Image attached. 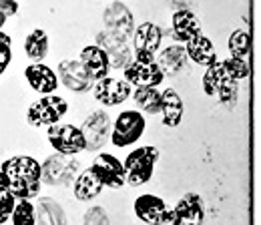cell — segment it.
<instances>
[{
  "label": "cell",
  "mask_w": 261,
  "mask_h": 225,
  "mask_svg": "<svg viewBox=\"0 0 261 225\" xmlns=\"http://www.w3.org/2000/svg\"><path fill=\"white\" fill-rule=\"evenodd\" d=\"M133 101L137 103V107L143 113H159L161 109V93L153 87H143V89H135L133 91Z\"/></svg>",
  "instance_id": "obj_27"
},
{
  "label": "cell",
  "mask_w": 261,
  "mask_h": 225,
  "mask_svg": "<svg viewBox=\"0 0 261 225\" xmlns=\"http://www.w3.org/2000/svg\"><path fill=\"white\" fill-rule=\"evenodd\" d=\"M185 44H187V46H185L187 59H191L193 63L201 64V66H209V64H213L217 61L213 42H211L207 36L199 34V36H195L193 40H189V42H185Z\"/></svg>",
  "instance_id": "obj_24"
},
{
  "label": "cell",
  "mask_w": 261,
  "mask_h": 225,
  "mask_svg": "<svg viewBox=\"0 0 261 225\" xmlns=\"http://www.w3.org/2000/svg\"><path fill=\"white\" fill-rule=\"evenodd\" d=\"M10 219H12V225H36L34 205L27 199H18L12 209Z\"/></svg>",
  "instance_id": "obj_29"
},
{
  "label": "cell",
  "mask_w": 261,
  "mask_h": 225,
  "mask_svg": "<svg viewBox=\"0 0 261 225\" xmlns=\"http://www.w3.org/2000/svg\"><path fill=\"white\" fill-rule=\"evenodd\" d=\"M46 137H48V143L53 145V149L59 155L74 157L81 151H85L83 133L74 125H53V127H48Z\"/></svg>",
  "instance_id": "obj_7"
},
{
  "label": "cell",
  "mask_w": 261,
  "mask_h": 225,
  "mask_svg": "<svg viewBox=\"0 0 261 225\" xmlns=\"http://www.w3.org/2000/svg\"><path fill=\"white\" fill-rule=\"evenodd\" d=\"M4 22H6V16H4V14H0V29L4 27Z\"/></svg>",
  "instance_id": "obj_37"
},
{
  "label": "cell",
  "mask_w": 261,
  "mask_h": 225,
  "mask_svg": "<svg viewBox=\"0 0 261 225\" xmlns=\"http://www.w3.org/2000/svg\"><path fill=\"white\" fill-rule=\"evenodd\" d=\"M171 24H173V34H175V38L181 40V42H189V40H193L195 36L201 34V27H199V22H197L195 14L189 12V10H179V12H175L173 18H171Z\"/></svg>",
  "instance_id": "obj_23"
},
{
  "label": "cell",
  "mask_w": 261,
  "mask_h": 225,
  "mask_svg": "<svg viewBox=\"0 0 261 225\" xmlns=\"http://www.w3.org/2000/svg\"><path fill=\"white\" fill-rule=\"evenodd\" d=\"M81 169V163L66 155H50L48 159L40 165V183H46L50 187L68 185Z\"/></svg>",
  "instance_id": "obj_5"
},
{
  "label": "cell",
  "mask_w": 261,
  "mask_h": 225,
  "mask_svg": "<svg viewBox=\"0 0 261 225\" xmlns=\"http://www.w3.org/2000/svg\"><path fill=\"white\" fill-rule=\"evenodd\" d=\"M8 179V191L18 201H31L40 193V163L27 155H16L2 163L0 169Z\"/></svg>",
  "instance_id": "obj_1"
},
{
  "label": "cell",
  "mask_w": 261,
  "mask_h": 225,
  "mask_svg": "<svg viewBox=\"0 0 261 225\" xmlns=\"http://www.w3.org/2000/svg\"><path fill=\"white\" fill-rule=\"evenodd\" d=\"M145 133V117L137 111H125L117 117L115 125L111 129V143L115 147H127L141 139Z\"/></svg>",
  "instance_id": "obj_6"
},
{
  "label": "cell",
  "mask_w": 261,
  "mask_h": 225,
  "mask_svg": "<svg viewBox=\"0 0 261 225\" xmlns=\"http://www.w3.org/2000/svg\"><path fill=\"white\" fill-rule=\"evenodd\" d=\"M24 77H27V83L40 95H53L57 91V87H59V77L46 64H29L24 68Z\"/></svg>",
  "instance_id": "obj_18"
},
{
  "label": "cell",
  "mask_w": 261,
  "mask_h": 225,
  "mask_svg": "<svg viewBox=\"0 0 261 225\" xmlns=\"http://www.w3.org/2000/svg\"><path fill=\"white\" fill-rule=\"evenodd\" d=\"M59 79L72 93H89L93 87V79L87 74L81 61L74 59H68L59 64Z\"/></svg>",
  "instance_id": "obj_15"
},
{
  "label": "cell",
  "mask_w": 261,
  "mask_h": 225,
  "mask_svg": "<svg viewBox=\"0 0 261 225\" xmlns=\"http://www.w3.org/2000/svg\"><path fill=\"white\" fill-rule=\"evenodd\" d=\"M91 171L98 177V181L107 187H113V189H119L123 187L127 181H125V167L123 163L117 159L115 155L111 153H100L97 159L93 161L91 165Z\"/></svg>",
  "instance_id": "obj_14"
},
{
  "label": "cell",
  "mask_w": 261,
  "mask_h": 225,
  "mask_svg": "<svg viewBox=\"0 0 261 225\" xmlns=\"http://www.w3.org/2000/svg\"><path fill=\"white\" fill-rule=\"evenodd\" d=\"M18 12V2L16 0H0V14L12 16Z\"/></svg>",
  "instance_id": "obj_33"
},
{
  "label": "cell",
  "mask_w": 261,
  "mask_h": 225,
  "mask_svg": "<svg viewBox=\"0 0 261 225\" xmlns=\"http://www.w3.org/2000/svg\"><path fill=\"white\" fill-rule=\"evenodd\" d=\"M227 46H229L231 57L247 61V57H249V46H251V38H249V34L245 31H235V32H231V36H229Z\"/></svg>",
  "instance_id": "obj_28"
},
{
  "label": "cell",
  "mask_w": 261,
  "mask_h": 225,
  "mask_svg": "<svg viewBox=\"0 0 261 225\" xmlns=\"http://www.w3.org/2000/svg\"><path fill=\"white\" fill-rule=\"evenodd\" d=\"M135 215L147 225H165L169 223L171 209L161 197L145 193L135 199Z\"/></svg>",
  "instance_id": "obj_13"
},
{
  "label": "cell",
  "mask_w": 261,
  "mask_h": 225,
  "mask_svg": "<svg viewBox=\"0 0 261 225\" xmlns=\"http://www.w3.org/2000/svg\"><path fill=\"white\" fill-rule=\"evenodd\" d=\"M223 68H225V72H227L229 79H233V81H241V79H247L249 77V72H251V68H249V63L247 61H243V59H235V57H229L227 61H223Z\"/></svg>",
  "instance_id": "obj_30"
},
{
  "label": "cell",
  "mask_w": 261,
  "mask_h": 225,
  "mask_svg": "<svg viewBox=\"0 0 261 225\" xmlns=\"http://www.w3.org/2000/svg\"><path fill=\"white\" fill-rule=\"evenodd\" d=\"M187 53H185V46L181 44H171L167 46L163 53L159 55V59L155 61L159 70L163 72V77H175L179 74L185 66H187Z\"/></svg>",
  "instance_id": "obj_20"
},
{
  "label": "cell",
  "mask_w": 261,
  "mask_h": 225,
  "mask_svg": "<svg viewBox=\"0 0 261 225\" xmlns=\"http://www.w3.org/2000/svg\"><path fill=\"white\" fill-rule=\"evenodd\" d=\"M81 64L85 66L87 74L93 79V81H100L105 77H109V70H111V63H109V57L95 46H85L81 51Z\"/></svg>",
  "instance_id": "obj_19"
},
{
  "label": "cell",
  "mask_w": 261,
  "mask_h": 225,
  "mask_svg": "<svg viewBox=\"0 0 261 225\" xmlns=\"http://www.w3.org/2000/svg\"><path fill=\"white\" fill-rule=\"evenodd\" d=\"M0 191H8V179L2 171H0Z\"/></svg>",
  "instance_id": "obj_36"
},
{
  "label": "cell",
  "mask_w": 261,
  "mask_h": 225,
  "mask_svg": "<svg viewBox=\"0 0 261 225\" xmlns=\"http://www.w3.org/2000/svg\"><path fill=\"white\" fill-rule=\"evenodd\" d=\"M102 183L98 181V177L89 169H85L81 175H76V181H74V197L79 201H91L95 199L98 193L102 191Z\"/></svg>",
  "instance_id": "obj_25"
},
{
  "label": "cell",
  "mask_w": 261,
  "mask_h": 225,
  "mask_svg": "<svg viewBox=\"0 0 261 225\" xmlns=\"http://www.w3.org/2000/svg\"><path fill=\"white\" fill-rule=\"evenodd\" d=\"M68 111V103L63 96L57 95H44L38 101H34L27 111V121L31 127H53L59 125V121L63 119Z\"/></svg>",
  "instance_id": "obj_3"
},
{
  "label": "cell",
  "mask_w": 261,
  "mask_h": 225,
  "mask_svg": "<svg viewBox=\"0 0 261 225\" xmlns=\"http://www.w3.org/2000/svg\"><path fill=\"white\" fill-rule=\"evenodd\" d=\"M129 95H130V85H127L121 79L105 77V79H100L97 85H95V96H97L98 103L105 105V107L121 105Z\"/></svg>",
  "instance_id": "obj_17"
},
{
  "label": "cell",
  "mask_w": 261,
  "mask_h": 225,
  "mask_svg": "<svg viewBox=\"0 0 261 225\" xmlns=\"http://www.w3.org/2000/svg\"><path fill=\"white\" fill-rule=\"evenodd\" d=\"M102 20H105V27L107 32H111L113 36L121 38V40H129L135 31V20H133V14L130 10L123 4V2H113L105 8L102 12Z\"/></svg>",
  "instance_id": "obj_12"
},
{
  "label": "cell",
  "mask_w": 261,
  "mask_h": 225,
  "mask_svg": "<svg viewBox=\"0 0 261 225\" xmlns=\"http://www.w3.org/2000/svg\"><path fill=\"white\" fill-rule=\"evenodd\" d=\"M205 221V205L199 193H185L175 209H171V225H203Z\"/></svg>",
  "instance_id": "obj_10"
},
{
  "label": "cell",
  "mask_w": 261,
  "mask_h": 225,
  "mask_svg": "<svg viewBox=\"0 0 261 225\" xmlns=\"http://www.w3.org/2000/svg\"><path fill=\"white\" fill-rule=\"evenodd\" d=\"M83 225H111V221H109V215L102 207H91L85 213Z\"/></svg>",
  "instance_id": "obj_32"
},
{
  "label": "cell",
  "mask_w": 261,
  "mask_h": 225,
  "mask_svg": "<svg viewBox=\"0 0 261 225\" xmlns=\"http://www.w3.org/2000/svg\"><path fill=\"white\" fill-rule=\"evenodd\" d=\"M159 113L163 115L165 127H179V123L183 119V113H185V107H183V101H181V96L175 89H167L165 93H161V109H159Z\"/></svg>",
  "instance_id": "obj_21"
},
{
  "label": "cell",
  "mask_w": 261,
  "mask_h": 225,
  "mask_svg": "<svg viewBox=\"0 0 261 225\" xmlns=\"http://www.w3.org/2000/svg\"><path fill=\"white\" fill-rule=\"evenodd\" d=\"M12 46V38L6 32H0V48H10Z\"/></svg>",
  "instance_id": "obj_35"
},
{
  "label": "cell",
  "mask_w": 261,
  "mask_h": 225,
  "mask_svg": "<svg viewBox=\"0 0 261 225\" xmlns=\"http://www.w3.org/2000/svg\"><path fill=\"white\" fill-rule=\"evenodd\" d=\"M123 74H125V83L127 85H135L137 89H143V87H153L157 89L161 83H163V72L159 70V66L155 61H130L125 68H123Z\"/></svg>",
  "instance_id": "obj_11"
},
{
  "label": "cell",
  "mask_w": 261,
  "mask_h": 225,
  "mask_svg": "<svg viewBox=\"0 0 261 225\" xmlns=\"http://www.w3.org/2000/svg\"><path fill=\"white\" fill-rule=\"evenodd\" d=\"M159 159V151L151 145L139 147L133 153H129V157L125 159L123 167H125V181L130 187H141L145 185L155 171V163Z\"/></svg>",
  "instance_id": "obj_2"
},
{
  "label": "cell",
  "mask_w": 261,
  "mask_h": 225,
  "mask_svg": "<svg viewBox=\"0 0 261 225\" xmlns=\"http://www.w3.org/2000/svg\"><path fill=\"white\" fill-rule=\"evenodd\" d=\"M111 117L109 113L105 111H95L91 113L83 127H81V133H83V139H85V149L89 151H97L105 145V141L111 137Z\"/></svg>",
  "instance_id": "obj_9"
},
{
  "label": "cell",
  "mask_w": 261,
  "mask_h": 225,
  "mask_svg": "<svg viewBox=\"0 0 261 225\" xmlns=\"http://www.w3.org/2000/svg\"><path fill=\"white\" fill-rule=\"evenodd\" d=\"M163 40V32L157 24L145 22L133 31V46L137 61H155V53L159 51Z\"/></svg>",
  "instance_id": "obj_8"
},
{
  "label": "cell",
  "mask_w": 261,
  "mask_h": 225,
  "mask_svg": "<svg viewBox=\"0 0 261 225\" xmlns=\"http://www.w3.org/2000/svg\"><path fill=\"white\" fill-rule=\"evenodd\" d=\"M24 53L31 61L40 63L48 55V36H46V32L40 31V29L31 32L24 40Z\"/></svg>",
  "instance_id": "obj_26"
},
{
  "label": "cell",
  "mask_w": 261,
  "mask_h": 225,
  "mask_svg": "<svg viewBox=\"0 0 261 225\" xmlns=\"http://www.w3.org/2000/svg\"><path fill=\"white\" fill-rule=\"evenodd\" d=\"M34 217H36V225H68L65 209L61 207V203H57L50 197L38 199L34 207Z\"/></svg>",
  "instance_id": "obj_22"
},
{
  "label": "cell",
  "mask_w": 261,
  "mask_h": 225,
  "mask_svg": "<svg viewBox=\"0 0 261 225\" xmlns=\"http://www.w3.org/2000/svg\"><path fill=\"white\" fill-rule=\"evenodd\" d=\"M203 91L207 96H217L223 105H233L237 101V81L229 79L223 64L215 61L203 74Z\"/></svg>",
  "instance_id": "obj_4"
},
{
  "label": "cell",
  "mask_w": 261,
  "mask_h": 225,
  "mask_svg": "<svg viewBox=\"0 0 261 225\" xmlns=\"http://www.w3.org/2000/svg\"><path fill=\"white\" fill-rule=\"evenodd\" d=\"M14 205H16V199L10 195V191H0V225L10 219Z\"/></svg>",
  "instance_id": "obj_31"
},
{
  "label": "cell",
  "mask_w": 261,
  "mask_h": 225,
  "mask_svg": "<svg viewBox=\"0 0 261 225\" xmlns=\"http://www.w3.org/2000/svg\"><path fill=\"white\" fill-rule=\"evenodd\" d=\"M97 46L109 57V63L113 68L123 70L130 63V48L127 40H121L117 36H113L111 32L102 31L97 34Z\"/></svg>",
  "instance_id": "obj_16"
},
{
  "label": "cell",
  "mask_w": 261,
  "mask_h": 225,
  "mask_svg": "<svg viewBox=\"0 0 261 225\" xmlns=\"http://www.w3.org/2000/svg\"><path fill=\"white\" fill-rule=\"evenodd\" d=\"M10 61H12V51L10 48H0V74L8 68Z\"/></svg>",
  "instance_id": "obj_34"
}]
</instances>
